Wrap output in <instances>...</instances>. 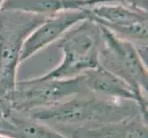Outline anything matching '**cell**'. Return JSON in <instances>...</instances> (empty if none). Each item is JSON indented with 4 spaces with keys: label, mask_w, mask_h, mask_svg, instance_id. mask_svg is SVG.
Returning <instances> with one entry per match:
<instances>
[{
    "label": "cell",
    "mask_w": 148,
    "mask_h": 138,
    "mask_svg": "<svg viewBox=\"0 0 148 138\" xmlns=\"http://www.w3.org/2000/svg\"><path fill=\"white\" fill-rule=\"evenodd\" d=\"M94 96L84 98L78 94L55 105L34 110L28 115L58 132L73 125H78L75 127L78 128L86 125L115 122L136 115L144 117L136 103L132 105L125 103V101L130 100H117ZM145 119L147 121L146 118Z\"/></svg>",
    "instance_id": "1"
},
{
    "label": "cell",
    "mask_w": 148,
    "mask_h": 138,
    "mask_svg": "<svg viewBox=\"0 0 148 138\" xmlns=\"http://www.w3.org/2000/svg\"><path fill=\"white\" fill-rule=\"evenodd\" d=\"M100 27L92 19H86L68 30L57 41L63 54L61 63L42 79L71 78L99 66Z\"/></svg>",
    "instance_id": "2"
},
{
    "label": "cell",
    "mask_w": 148,
    "mask_h": 138,
    "mask_svg": "<svg viewBox=\"0 0 148 138\" xmlns=\"http://www.w3.org/2000/svg\"><path fill=\"white\" fill-rule=\"evenodd\" d=\"M46 19L17 10H0V97L2 99L16 87L24 41Z\"/></svg>",
    "instance_id": "3"
},
{
    "label": "cell",
    "mask_w": 148,
    "mask_h": 138,
    "mask_svg": "<svg viewBox=\"0 0 148 138\" xmlns=\"http://www.w3.org/2000/svg\"><path fill=\"white\" fill-rule=\"evenodd\" d=\"M99 65L128 83L142 98L147 99V66L135 43L100 26Z\"/></svg>",
    "instance_id": "4"
},
{
    "label": "cell",
    "mask_w": 148,
    "mask_h": 138,
    "mask_svg": "<svg viewBox=\"0 0 148 138\" xmlns=\"http://www.w3.org/2000/svg\"><path fill=\"white\" fill-rule=\"evenodd\" d=\"M85 90L83 75L71 78L32 79L17 81L15 89L3 100L9 108L22 114L60 103Z\"/></svg>",
    "instance_id": "5"
},
{
    "label": "cell",
    "mask_w": 148,
    "mask_h": 138,
    "mask_svg": "<svg viewBox=\"0 0 148 138\" xmlns=\"http://www.w3.org/2000/svg\"><path fill=\"white\" fill-rule=\"evenodd\" d=\"M88 19L135 44L147 43V8L129 2L104 1L86 10Z\"/></svg>",
    "instance_id": "6"
},
{
    "label": "cell",
    "mask_w": 148,
    "mask_h": 138,
    "mask_svg": "<svg viewBox=\"0 0 148 138\" xmlns=\"http://www.w3.org/2000/svg\"><path fill=\"white\" fill-rule=\"evenodd\" d=\"M86 19H88L86 10H69L47 18L24 41L20 51V63L57 42L68 30Z\"/></svg>",
    "instance_id": "7"
},
{
    "label": "cell",
    "mask_w": 148,
    "mask_h": 138,
    "mask_svg": "<svg viewBox=\"0 0 148 138\" xmlns=\"http://www.w3.org/2000/svg\"><path fill=\"white\" fill-rule=\"evenodd\" d=\"M83 84L85 90L101 98L135 102L147 119V99L140 97L123 79L102 66L85 72Z\"/></svg>",
    "instance_id": "8"
},
{
    "label": "cell",
    "mask_w": 148,
    "mask_h": 138,
    "mask_svg": "<svg viewBox=\"0 0 148 138\" xmlns=\"http://www.w3.org/2000/svg\"><path fill=\"white\" fill-rule=\"evenodd\" d=\"M63 135L69 138H147V121L136 115L115 122L81 126Z\"/></svg>",
    "instance_id": "9"
},
{
    "label": "cell",
    "mask_w": 148,
    "mask_h": 138,
    "mask_svg": "<svg viewBox=\"0 0 148 138\" xmlns=\"http://www.w3.org/2000/svg\"><path fill=\"white\" fill-rule=\"evenodd\" d=\"M104 1L121 0H6L1 10H17L49 18L69 10H86Z\"/></svg>",
    "instance_id": "10"
},
{
    "label": "cell",
    "mask_w": 148,
    "mask_h": 138,
    "mask_svg": "<svg viewBox=\"0 0 148 138\" xmlns=\"http://www.w3.org/2000/svg\"><path fill=\"white\" fill-rule=\"evenodd\" d=\"M9 122L11 127L6 136L11 138H69L44 122L12 110Z\"/></svg>",
    "instance_id": "11"
},
{
    "label": "cell",
    "mask_w": 148,
    "mask_h": 138,
    "mask_svg": "<svg viewBox=\"0 0 148 138\" xmlns=\"http://www.w3.org/2000/svg\"><path fill=\"white\" fill-rule=\"evenodd\" d=\"M11 112V109L7 104L1 97H0V135H5L10 130L9 114Z\"/></svg>",
    "instance_id": "12"
},
{
    "label": "cell",
    "mask_w": 148,
    "mask_h": 138,
    "mask_svg": "<svg viewBox=\"0 0 148 138\" xmlns=\"http://www.w3.org/2000/svg\"><path fill=\"white\" fill-rule=\"evenodd\" d=\"M5 2H6V0H0V10H1V8H2V7H3V5H4Z\"/></svg>",
    "instance_id": "13"
},
{
    "label": "cell",
    "mask_w": 148,
    "mask_h": 138,
    "mask_svg": "<svg viewBox=\"0 0 148 138\" xmlns=\"http://www.w3.org/2000/svg\"><path fill=\"white\" fill-rule=\"evenodd\" d=\"M0 138H11V137H8V136H6V135H0Z\"/></svg>",
    "instance_id": "14"
}]
</instances>
